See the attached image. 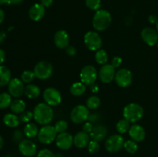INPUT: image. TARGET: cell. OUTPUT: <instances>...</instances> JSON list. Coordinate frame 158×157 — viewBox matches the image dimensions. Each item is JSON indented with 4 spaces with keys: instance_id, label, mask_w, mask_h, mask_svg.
I'll return each mask as SVG.
<instances>
[{
    "instance_id": "obj_1",
    "label": "cell",
    "mask_w": 158,
    "mask_h": 157,
    "mask_svg": "<svg viewBox=\"0 0 158 157\" xmlns=\"http://www.w3.org/2000/svg\"><path fill=\"white\" fill-rule=\"evenodd\" d=\"M54 112L50 106L45 103H39L33 110V119L38 124L49 125L53 119Z\"/></svg>"
},
{
    "instance_id": "obj_2",
    "label": "cell",
    "mask_w": 158,
    "mask_h": 157,
    "mask_svg": "<svg viewBox=\"0 0 158 157\" xmlns=\"http://www.w3.org/2000/svg\"><path fill=\"white\" fill-rule=\"evenodd\" d=\"M112 22V17L108 11L99 9L94 14L92 24L94 29L98 32H102L109 28Z\"/></svg>"
},
{
    "instance_id": "obj_3",
    "label": "cell",
    "mask_w": 158,
    "mask_h": 157,
    "mask_svg": "<svg viewBox=\"0 0 158 157\" xmlns=\"http://www.w3.org/2000/svg\"><path fill=\"white\" fill-rule=\"evenodd\" d=\"M143 109L140 105L137 103H130L127 105L123 111V115L125 119L130 123H136L143 117Z\"/></svg>"
},
{
    "instance_id": "obj_4",
    "label": "cell",
    "mask_w": 158,
    "mask_h": 157,
    "mask_svg": "<svg viewBox=\"0 0 158 157\" xmlns=\"http://www.w3.org/2000/svg\"><path fill=\"white\" fill-rule=\"evenodd\" d=\"M35 77L40 80L50 78L53 72V66L48 61H40L35 66L33 69Z\"/></svg>"
},
{
    "instance_id": "obj_5",
    "label": "cell",
    "mask_w": 158,
    "mask_h": 157,
    "mask_svg": "<svg viewBox=\"0 0 158 157\" xmlns=\"http://www.w3.org/2000/svg\"><path fill=\"white\" fill-rule=\"evenodd\" d=\"M38 139L41 143L48 145L52 143L57 136L55 127L51 125H45L40 129L38 133Z\"/></svg>"
},
{
    "instance_id": "obj_6",
    "label": "cell",
    "mask_w": 158,
    "mask_h": 157,
    "mask_svg": "<svg viewBox=\"0 0 158 157\" xmlns=\"http://www.w3.org/2000/svg\"><path fill=\"white\" fill-rule=\"evenodd\" d=\"M83 42L88 49L91 51H97L102 46V38L97 32L89 31L86 32L83 38Z\"/></svg>"
},
{
    "instance_id": "obj_7",
    "label": "cell",
    "mask_w": 158,
    "mask_h": 157,
    "mask_svg": "<svg viewBox=\"0 0 158 157\" xmlns=\"http://www.w3.org/2000/svg\"><path fill=\"white\" fill-rule=\"evenodd\" d=\"M89 112V109L83 105H78L72 109L70 112V119L76 124L83 123L88 120Z\"/></svg>"
},
{
    "instance_id": "obj_8",
    "label": "cell",
    "mask_w": 158,
    "mask_h": 157,
    "mask_svg": "<svg viewBox=\"0 0 158 157\" xmlns=\"http://www.w3.org/2000/svg\"><path fill=\"white\" fill-rule=\"evenodd\" d=\"M98 76V72L94 66L88 65L81 69L80 78L82 83L86 86H91L94 84Z\"/></svg>"
},
{
    "instance_id": "obj_9",
    "label": "cell",
    "mask_w": 158,
    "mask_h": 157,
    "mask_svg": "<svg viewBox=\"0 0 158 157\" xmlns=\"http://www.w3.org/2000/svg\"><path fill=\"white\" fill-rule=\"evenodd\" d=\"M124 139L120 134H114L110 135L105 142V148L106 151L111 153L117 152L123 147Z\"/></svg>"
},
{
    "instance_id": "obj_10",
    "label": "cell",
    "mask_w": 158,
    "mask_h": 157,
    "mask_svg": "<svg viewBox=\"0 0 158 157\" xmlns=\"http://www.w3.org/2000/svg\"><path fill=\"white\" fill-rule=\"evenodd\" d=\"M43 99L50 106H56L61 103L62 95L60 91L52 87L47 88L43 92Z\"/></svg>"
},
{
    "instance_id": "obj_11",
    "label": "cell",
    "mask_w": 158,
    "mask_h": 157,
    "mask_svg": "<svg viewBox=\"0 0 158 157\" xmlns=\"http://www.w3.org/2000/svg\"><path fill=\"white\" fill-rule=\"evenodd\" d=\"M115 81L120 87H127L131 86L133 81V75L127 69H121L116 72Z\"/></svg>"
},
{
    "instance_id": "obj_12",
    "label": "cell",
    "mask_w": 158,
    "mask_h": 157,
    "mask_svg": "<svg viewBox=\"0 0 158 157\" xmlns=\"http://www.w3.org/2000/svg\"><path fill=\"white\" fill-rule=\"evenodd\" d=\"M116 69L111 64H105L99 71V78L103 83H110L115 78Z\"/></svg>"
},
{
    "instance_id": "obj_13",
    "label": "cell",
    "mask_w": 158,
    "mask_h": 157,
    "mask_svg": "<svg viewBox=\"0 0 158 157\" xmlns=\"http://www.w3.org/2000/svg\"><path fill=\"white\" fill-rule=\"evenodd\" d=\"M19 150L26 157H33L37 153V146L29 139H23L19 144Z\"/></svg>"
},
{
    "instance_id": "obj_14",
    "label": "cell",
    "mask_w": 158,
    "mask_h": 157,
    "mask_svg": "<svg viewBox=\"0 0 158 157\" xmlns=\"http://www.w3.org/2000/svg\"><path fill=\"white\" fill-rule=\"evenodd\" d=\"M56 144L59 149L67 150L70 149L73 144V136L66 132L59 133L56 138Z\"/></svg>"
},
{
    "instance_id": "obj_15",
    "label": "cell",
    "mask_w": 158,
    "mask_h": 157,
    "mask_svg": "<svg viewBox=\"0 0 158 157\" xmlns=\"http://www.w3.org/2000/svg\"><path fill=\"white\" fill-rule=\"evenodd\" d=\"M23 82L21 79L17 78H14L11 79L9 83L8 84V90L9 93L12 97L18 98L20 97L24 93L25 87Z\"/></svg>"
},
{
    "instance_id": "obj_16",
    "label": "cell",
    "mask_w": 158,
    "mask_h": 157,
    "mask_svg": "<svg viewBox=\"0 0 158 157\" xmlns=\"http://www.w3.org/2000/svg\"><path fill=\"white\" fill-rule=\"evenodd\" d=\"M141 38L146 44L150 46H154L158 42V32L152 28H144L141 31Z\"/></svg>"
},
{
    "instance_id": "obj_17",
    "label": "cell",
    "mask_w": 158,
    "mask_h": 157,
    "mask_svg": "<svg viewBox=\"0 0 158 157\" xmlns=\"http://www.w3.org/2000/svg\"><path fill=\"white\" fill-rule=\"evenodd\" d=\"M54 43L57 48L61 49H66L69 46V37L65 30H59L54 35Z\"/></svg>"
},
{
    "instance_id": "obj_18",
    "label": "cell",
    "mask_w": 158,
    "mask_h": 157,
    "mask_svg": "<svg viewBox=\"0 0 158 157\" xmlns=\"http://www.w3.org/2000/svg\"><path fill=\"white\" fill-rule=\"evenodd\" d=\"M107 128L105 126L101 124L96 125L93 128L92 132L89 133V137L92 139V140L100 142L106 138V136L107 135Z\"/></svg>"
},
{
    "instance_id": "obj_19",
    "label": "cell",
    "mask_w": 158,
    "mask_h": 157,
    "mask_svg": "<svg viewBox=\"0 0 158 157\" xmlns=\"http://www.w3.org/2000/svg\"><path fill=\"white\" fill-rule=\"evenodd\" d=\"M128 132H129V135L131 138V139L137 142V143L142 142L145 139L146 132H145L144 129L141 126H140V125H133L130 128Z\"/></svg>"
},
{
    "instance_id": "obj_20",
    "label": "cell",
    "mask_w": 158,
    "mask_h": 157,
    "mask_svg": "<svg viewBox=\"0 0 158 157\" xmlns=\"http://www.w3.org/2000/svg\"><path fill=\"white\" fill-rule=\"evenodd\" d=\"M46 13V9L45 7L41 3H36L34 4L29 10V16L32 21H40V19L44 17Z\"/></svg>"
},
{
    "instance_id": "obj_21",
    "label": "cell",
    "mask_w": 158,
    "mask_h": 157,
    "mask_svg": "<svg viewBox=\"0 0 158 157\" xmlns=\"http://www.w3.org/2000/svg\"><path fill=\"white\" fill-rule=\"evenodd\" d=\"M89 135L84 132H79L73 136V144L78 149L87 147L89 143Z\"/></svg>"
},
{
    "instance_id": "obj_22",
    "label": "cell",
    "mask_w": 158,
    "mask_h": 157,
    "mask_svg": "<svg viewBox=\"0 0 158 157\" xmlns=\"http://www.w3.org/2000/svg\"><path fill=\"white\" fill-rule=\"evenodd\" d=\"M11 74L10 70L8 67L5 66H0V86H5L9 83L11 81Z\"/></svg>"
},
{
    "instance_id": "obj_23",
    "label": "cell",
    "mask_w": 158,
    "mask_h": 157,
    "mask_svg": "<svg viewBox=\"0 0 158 157\" xmlns=\"http://www.w3.org/2000/svg\"><path fill=\"white\" fill-rule=\"evenodd\" d=\"M19 117L17 116L15 113H7L3 117V123L6 126L11 128H15L19 125Z\"/></svg>"
},
{
    "instance_id": "obj_24",
    "label": "cell",
    "mask_w": 158,
    "mask_h": 157,
    "mask_svg": "<svg viewBox=\"0 0 158 157\" xmlns=\"http://www.w3.org/2000/svg\"><path fill=\"white\" fill-rule=\"evenodd\" d=\"M25 95L29 99H36L40 95V89L34 84H29L25 87Z\"/></svg>"
},
{
    "instance_id": "obj_25",
    "label": "cell",
    "mask_w": 158,
    "mask_h": 157,
    "mask_svg": "<svg viewBox=\"0 0 158 157\" xmlns=\"http://www.w3.org/2000/svg\"><path fill=\"white\" fill-rule=\"evenodd\" d=\"M26 108V103L23 100L19 99L13 100L10 105L11 110L15 114H22L25 112Z\"/></svg>"
},
{
    "instance_id": "obj_26",
    "label": "cell",
    "mask_w": 158,
    "mask_h": 157,
    "mask_svg": "<svg viewBox=\"0 0 158 157\" xmlns=\"http://www.w3.org/2000/svg\"><path fill=\"white\" fill-rule=\"evenodd\" d=\"M39 131L40 129L38 126L34 123H28L24 127V134L28 138L32 139L36 137L38 135Z\"/></svg>"
},
{
    "instance_id": "obj_27",
    "label": "cell",
    "mask_w": 158,
    "mask_h": 157,
    "mask_svg": "<svg viewBox=\"0 0 158 157\" xmlns=\"http://www.w3.org/2000/svg\"><path fill=\"white\" fill-rule=\"evenodd\" d=\"M69 90H70L71 94L74 96H80L86 92V85L83 84L82 82H77V83H73Z\"/></svg>"
},
{
    "instance_id": "obj_28",
    "label": "cell",
    "mask_w": 158,
    "mask_h": 157,
    "mask_svg": "<svg viewBox=\"0 0 158 157\" xmlns=\"http://www.w3.org/2000/svg\"><path fill=\"white\" fill-rule=\"evenodd\" d=\"M95 59L96 62L98 63L99 65H103L106 64L108 61V54L107 52H106L103 49H99V50L97 51L95 54Z\"/></svg>"
},
{
    "instance_id": "obj_29",
    "label": "cell",
    "mask_w": 158,
    "mask_h": 157,
    "mask_svg": "<svg viewBox=\"0 0 158 157\" xmlns=\"http://www.w3.org/2000/svg\"><path fill=\"white\" fill-rule=\"evenodd\" d=\"M12 95L7 92L0 94V109H4L10 106L12 103Z\"/></svg>"
},
{
    "instance_id": "obj_30",
    "label": "cell",
    "mask_w": 158,
    "mask_h": 157,
    "mask_svg": "<svg viewBox=\"0 0 158 157\" xmlns=\"http://www.w3.org/2000/svg\"><path fill=\"white\" fill-rule=\"evenodd\" d=\"M123 148L128 153L134 154L138 150V145H137V142L134 141L132 139L127 140V141L124 142Z\"/></svg>"
},
{
    "instance_id": "obj_31",
    "label": "cell",
    "mask_w": 158,
    "mask_h": 157,
    "mask_svg": "<svg viewBox=\"0 0 158 157\" xmlns=\"http://www.w3.org/2000/svg\"><path fill=\"white\" fill-rule=\"evenodd\" d=\"M131 126H130V122H128L127 120L123 119L120 120L118 123H117V126H116V129L117 131L120 134H124L126 132H127L129 131Z\"/></svg>"
},
{
    "instance_id": "obj_32",
    "label": "cell",
    "mask_w": 158,
    "mask_h": 157,
    "mask_svg": "<svg viewBox=\"0 0 158 157\" xmlns=\"http://www.w3.org/2000/svg\"><path fill=\"white\" fill-rule=\"evenodd\" d=\"M86 104L88 109L94 110L100 106V99L99 97L96 96V95H92L87 99Z\"/></svg>"
},
{
    "instance_id": "obj_33",
    "label": "cell",
    "mask_w": 158,
    "mask_h": 157,
    "mask_svg": "<svg viewBox=\"0 0 158 157\" xmlns=\"http://www.w3.org/2000/svg\"><path fill=\"white\" fill-rule=\"evenodd\" d=\"M35 78V75L33 71L26 70L24 71L21 75V80L24 83H32Z\"/></svg>"
},
{
    "instance_id": "obj_34",
    "label": "cell",
    "mask_w": 158,
    "mask_h": 157,
    "mask_svg": "<svg viewBox=\"0 0 158 157\" xmlns=\"http://www.w3.org/2000/svg\"><path fill=\"white\" fill-rule=\"evenodd\" d=\"M54 127H55L57 133H62V132H65L66 131L68 128V123L65 120H60V121L56 122Z\"/></svg>"
},
{
    "instance_id": "obj_35",
    "label": "cell",
    "mask_w": 158,
    "mask_h": 157,
    "mask_svg": "<svg viewBox=\"0 0 158 157\" xmlns=\"http://www.w3.org/2000/svg\"><path fill=\"white\" fill-rule=\"evenodd\" d=\"M100 144L99 142L95 141V140H91L89 141V144L87 146V149L89 151V153L91 154H96L99 152L100 150Z\"/></svg>"
},
{
    "instance_id": "obj_36",
    "label": "cell",
    "mask_w": 158,
    "mask_h": 157,
    "mask_svg": "<svg viewBox=\"0 0 158 157\" xmlns=\"http://www.w3.org/2000/svg\"><path fill=\"white\" fill-rule=\"evenodd\" d=\"M86 6L92 10H99L101 7L100 0H86Z\"/></svg>"
},
{
    "instance_id": "obj_37",
    "label": "cell",
    "mask_w": 158,
    "mask_h": 157,
    "mask_svg": "<svg viewBox=\"0 0 158 157\" xmlns=\"http://www.w3.org/2000/svg\"><path fill=\"white\" fill-rule=\"evenodd\" d=\"M32 118H33V112H30V111H25L19 116L20 121L25 123H29V121Z\"/></svg>"
},
{
    "instance_id": "obj_38",
    "label": "cell",
    "mask_w": 158,
    "mask_h": 157,
    "mask_svg": "<svg viewBox=\"0 0 158 157\" xmlns=\"http://www.w3.org/2000/svg\"><path fill=\"white\" fill-rule=\"evenodd\" d=\"M36 157H56V155L49 149H43L37 152Z\"/></svg>"
},
{
    "instance_id": "obj_39",
    "label": "cell",
    "mask_w": 158,
    "mask_h": 157,
    "mask_svg": "<svg viewBox=\"0 0 158 157\" xmlns=\"http://www.w3.org/2000/svg\"><path fill=\"white\" fill-rule=\"evenodd\" d=\"M100 118H101V115H100V114L97 113V112H94V113L92 114H89L88 120H89V122H90V123H94L98 122L99 120L100 119Z\"/></svg>"
},
{
    "instance_id": "obj_40",
    "label": "cell",
    "mask_w": 158,
    "mask_h": 157,
    "mask_svg": "<svg viewBox=\"0 0 158 157\" xmlns=\"http://www.w3.org/2000/svg\"><path fill=\"white\" fill-rule=\"evenodd\" d=\"M93 128H94L93 123H90V122H86V123H85L84 124H83V132H86V133H88L89 135V133L92 132Z\"/></svg>"
},
{
    "instance_id": "obj_41",
    "label": "cell",
    "mask_w": 158,
    "mask_h": 157,
    "mask_svg": "<svg viewBox=\"0 0 158 157\" xmlns=\"http://www.w3.org/2000/svg\"><path fill=\"white\" fill-rule=\"evenodd\" d=\"M122 62H123V59H122L121 57L120 56H115L112 59V62H111V65L114 66V68H118L121 66Z\"/></svg>"
},
{
    "instance_id": "obj_42",
    "label": "cell",
    "mask_w": 158,
    "mask_h": 157,
    "mask_svg": "<svg viewBox=\"0 0 158 157\" xmlns=\"http://www.w3.org/2000/svg\"><path fill=\"white\" fill-rule=\"evenodd\" d=\"M66 52L69 56H74L77 54V49L73 46H68L66 49Z\"/></svg>"
},
{
    "instance_id": "obj_43",
    "label": "cell",
    "mask_w": 158,
    "mask_h": 157,
    "mask_svg": "<svg viewBox=\"0 0 158 157\" xmlns=\"http://www.w3.org/2000/svg\"><path fill=\"white\" fill-rule=\"evenodd\" d=\"M22 137H23V135H22V132L19 130H16L14 132L13 138L15 141H19L22 139Z\"/></svg>"
},
{
    "instance_id": "obj_44",
    "label": "cell",
    "mask_w": 158,
    "mask_h": 157,
    "mask_svg": "<svg viewBox=\"0 0 158 157\" xmlns=\"http://www.w3.org/2000/svg\"><path fill=\"white\" fill-rule=\"evenodd\" d=\"M53 3V0H41V4L44 6L45 8H47L51 6Z\"/></svg>"
},
{
    "instance_id": "obj_45",
    "label": "cell",
    "mask_w": 158,
    "mask_h": 157,
    "mask_svg": "<svg viewBox=\"0 0 158 157\" xmlns=\"http://www.w3.org/2000/svg\"><path fill=\"white\" fill-rule=\"evenodd\" d=\"M5 59H6V53L2 49H0V66L4 62Z\"/></svg>"
},
{
    "instance_id": "obj_46",
    "label": "cell",
    "mask_w": 158,
    "mask_h": 157,
    "mask_svg": "<svg viewBox=\"0 0 158 157\" xmlns=\"http://www.w3.org/2000/svg\"><path fill=\"white\" fill-rule=\"evenodd\" d=\"M148 20H149V22L151 24H157V22H158L157 17L155 16V15H150L149 18H148Z\"/></svg>"
},
{
    "instance_id": "obj_47",
    "label": "cell",
    "mask_w": 158,
    "mask_h": 157,
    "mask_svg": "<svg viewBox=\"0 0 158 157\" xmlns=\"http://www.w3.org/2000/svg\"><path fill=\"white\" fill-rule=\"evenodd\" d=\"M23 0H8V4H12V5H18L21 3Z\"/></svg>"
},
{
    "instance_id": "obj_48",
    "label": "cell",
    "mask_w": 158,
    "mask_h": 157,
    "mask_svg": "<svg viewBox=\"0 0 158 157\" xmlns=\"http://www.w3.org/2000/svg\"><path fill=\"white\" fill-rule=\"evenodd\" d=\"M91 90H92L93 92L96 93L99 91V86L96 84H93L91 85Z\"/></svg>"
},
{
    "instance_id": "obj_49",
    "label": "cell",
    "mask_w": 158,
    "mask_h": 157,
    "mask_svg": "<svg viewBox=\"0 0 158 157\" xmlns=\"http://www.w3.org/2000/svg\"><path fill=\"white\" fill-rule=\"evenodd\" d=\"M4 18H5L4 12L2 11V9H0V24H1V23H2V22L4 21Z\"/></svg>"
},
{
    "instance_id": "obj_50",
    "label": "cell",
    "mask_w": 158,
    "mask_h": 157,
    "mask_svg": "<svg viewBox=\"0 0 158 157\" xmlns=\"http://www.w3.org/2000/svg\"><path fill=\"white\" fill-rule=\"evenodd\" d=\"M3 144H4V140H3L2 136V135H0V149H1L2 148Z\"/></svg>"
},
{
    "instance_id": "obj_51",
    "label": "cell",
    "mask_w": 158,
    "mask_h": 157,
    "mask_svg": "<svg viewBox=\"0 0 158 157\" xmlns=\"http://www.w3.org/2000/svg\"><path fill=\"white\" fill-rule=\"evenodd\" d=\"M6 3H8V0H0V6L3 4H6Z\"/></svg>"
},
{
    "instance_id": "obj_52",
    "label": "cell",
    "mask_w": 158,
    "mask_h": 157,
    "mask_svg": "<svg viewBox=\"0 0 158 157\" xmlns=\"http://www.w3.org/2000/svg\"><path fill=\"white\" fill-rule=\"evenodd\" d=\"M156 28H157V32H158V22H157V24H156Z\"/></svg>"
},
{
    "instance_id": "obj_53",
    "label": "cell",
    "mask_w": 158,
    "mask_h": 157,
    "mask_svg": "<svg viewBox=\"0 0 158 157\" xmlns=\"http://www.w3.org/2000/svg\"><path fill=\"white\" fill-rule=\"evenodd\" d=\"M157 47H158V42H157Z\"/></svg>"
}]
</instances>
